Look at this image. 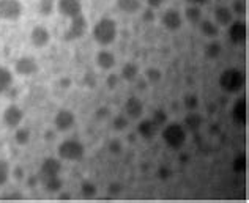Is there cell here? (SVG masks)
I'll return each instance as SVG.
<instances>
[{
  "instance_id": "31",
  "label": "cell",
  "mask_w": 249,
  "mask_h": 203,
  "mask_svg": "<svg viewBox=\"0 0 249 203\" xmlns=\"http://www.w3.org/2000/svg\"><path fill=\"white\" fill-rule=\"evenodd\" d=\"M150 120H152L158 128H161V126H164V124L167 123V114L162 109H156Z\"/></svg>"
},
{
  "instance_id": "36",
  "label": "cell",
  "mask_w": 249,
  "mask_h": 203,
  "mask_svg": "<svg viewBox=\"0 0 249 203\" xmlns=\"http://www.w3.org/2000/svg\"><path fill=\"white\" fill-rule=\"evenodd\" d=\"M185 107L191 112V110H197L199 107V100L194 95H186L185 96Z\"/></svg>"
},
{
  "instance_id": "26",
  "label": "cell",
  "mask_w": 249,
  "mask_h": 203,
  "mask_svg": "<svg viewBox=\"0 0 249 203\" xmlns=\"http://www.w3.org/2000/svg\"><path fill=\"white\" fill-rule=\"evenodd\" d=\"M221 52H222V46L218 43V41H210L207 46H205V49H204V54L207 58H210V60H216L219 55H221Z\"/></svg>"
},
{
  "instance_id": "47",
  "label": "cell",
  "mask_w": 249,
  "mask_h": 203,
  "mask_svg": "<svg viewBox=\"0 0 249 203\" xmlns=\"http://www.w3.org/2000/svg\"><path fill=\"white\" fill-rule=\"evenodd\" d=\"M15 176H16L18 180H21L22 176H24V173H22V169H16V170H15Z\"/></svg>"
},
{
  "instance_id": "23",
  "label": "cell",
  "mask_w": 249,
  "mask_h": 203,
  "mask_svg": "<svg viewBox=\"0 0 249 203\" xmlns=\"http://www.w3.org/2000/svg\"><path fill=\"white\" fill-rule=\"evenodd\" d=\"M199 29H200L202 35L207 38H212V40L219 35V25H216V22H213V21H200Z\"/></svg>"
},
{
  "instance_id": "42",
  "label": "cell",
  "mask_w": 249,
  "mask_h": 203,
  "mask_svg": "<svg viewBox=\"0 0 249 203\" xmlns=\"http://www.w3.org/2000/svg\"><path fill=\"white\" fill-rule=\"evenodd\" d=\"M158 176L161 180H167L169 176H170V170L167 169V167H160V170H158Z\"/></svg>"
},
{
  "instance_id": "18",
  "label": "cell",
  "mask_w": 249,
  "mask_h": 203,
  "mask_svg": "<svg viewBox=\"0 0 249 203\" xmlns=\"http://www.w3.org/2000/svg\"><path fill=\"white\" fill-rule=\"evenodd\" d=\"M96 63L101 69H112L117 65V58L114 55V52L104 49L96 54Z\"/></svg>"
},
{
  "instance_id": "48",
  "label": "cell",
  "mask_w": 249,
  "mask_h": 203,
  "mask_svg": "<svg viewBox=\"0 0 249 203\" xmlns=\"http://www.w3.org/2000/svg\"><path fill=\"white\" fill-rule=\"evenodd\" d=\"M60 199H70V194H62Z\"/></svg>"
},
{
  "instance_id": "41",
  "label": "cell",
  "mask_w": 249,
  "mask_h": 203,
  "mask_svg": "<svg viewBox=\"0 0 249 203\" xmlns=\"http://www.w3.org/2000/svg\"><path fill=\"white\" fill-rule=\"evenodd\" d=\"M122 192V186L119 183H110L109 185V194L110 195H119Z\"/></svg>"
},
{
  "instance_id": "30",
  "label": "cell",
  "mask_w": 249,
  "mask_h": 203,
  "mask_svg": "<svg viewBox=\"0 0 249 203\" xmlns=\"http://www.w3.org/2000/svg\"><path fill=\"white\" fill-rule=\"evenodd\" d=\"M81 192L85 199H93L96 192H98V189L95 186V183H91V181H84L82 185H81Z\"/></svg>"
},
{
  "instance_id": "9",
  "label": "cell",
  "mask_w": 249,
  "mask_h": 203,
  "mask_svg": "<svg viewBox=\"0 0 249 203\" xmlns=\"http://www.w3.org/2000/svg\"><path fill=\"white\" fill-rule=\"evenodd\" d=\"M76 124V115L70 109H60L54 117V126L60 133H67Z\"/></svg>"
},
{
  "instance_id": "44",
  "label": "cell",
  "mask_w": 249,
  "mask_h": 203,
  "mask_svg": "<svg viewBox=\"0 0 249 203\" xmlns=\"http://www.w3.org/2000/svg\"><path fill=\"white\" fill-rule=\"evenodd\" d=\"M162 2H164V0H147V5L152 10H155V8H160V6L162 5Z\"/></svg>"
},
{
  "instance_id": "24",
  "label": "cell",
  "mask_w": 249,
  "mask_h": 203,
  "mask_svg": "<svg viewBox=\"0 0 249 203\" xmlns=\"http://www.w3.org/2000/svg\"><path fill=\"white\" fill-rule=\"evenodd\" d=\"M122 77L128 82H134L139 77V65L134 62H128L122 68Z\"/></svg>"
},
{
  "instance_id": "19",
  "label": "cell",
  "mask_w": 249,
  "mask_h": 203,
  "mask_svg": "<svg viewBox=\"0 0 249 203\" xmlns=\"http://www.w3.org/2000/svg\"><path fill=\"white\" fill-rule=\"evenodd\" d=\"M137 133H139V135L143 137V139L150 140L156 135V133H158V126H156L150 118L142 120L139 124H137Z\"/></svg>"
},
{
  "instance_id": "5",
  "label": "cell",
  "mask_w": 249,
  "mask_h": 203,
  "mask_svg": "<svg viewBox=\"0 0 249 203\" xmlns=\"http://www.w3.org/2000/svg\"><path fill=\"white\" fill-rule=\"evenodd\" d=\"M70 27L68 30L63 34V40L65 41H76V40H81V38L87 34L89 30V22L85 19L84 15H79L73 19H70Z\"/></svg>"
},
{
  "instance_id": "38",
  "label": "cell",
  "mask_w": 249,
  "mask_h": 203,
  "mask_svg": "<svg viewBox=\"0 0 249 203\" xmlns=\"http://www.w3.org/2000/svg\"><path fill=\"white\" fill-rule=\"evenodd\" d=\"M109 152H110V154H122V152H123V147H122V143H120V140H112L109 143Z\"/></svg>"
},
{
  "instance_id": "12",
  "label": "cell",
  "mask_w": 249,
  "mask_h": 203,
  "mask_svg": "<svg viewBox=\"0 0 249 203\" xmlns=\"http://www.w3.org/2000/svg\"><path fill=\"white\" fill-rule=\"evenodd\" d=\"M62 172V162L55 158H46L40 166V173H38V181L49 178V176L60 175Z\"/></svg>"
},
{
  "instance_id": "10",
  "label": "cell",
  "mask_w": 249,
  "mask_h": 203,
  "mask_svg": "<svg viewBox=\"0 0 249 203\" xmlns=\"http://www.w3.org/2000/svg\"><path fill=\"white\" fill-rule=\"evenodd\" d=\"M38 63L34 57H27L24 55L21 58H18L16 63H15V73L22 76V77H30L38 73Z\"/></svg>"
},
{
  "instance_id": "11",
  "label": "cell",
  "mask_w": 249,
  "mask_h": 203,
  "mask_svg": "<svg viewBox=\"0 0 249 203\" xmlns=\"http://www.w3.org/2000/svg\"><path fill=\"white\" fill-rule=\"evenodd\" d=\"M227 35L229 40L233 44H243L248 38V27L243 21H232L227 25Z\"/></svg>"
},
{
  "instance_id": "14",
  "label": "cell",
  "mask_w": 249,
  "mask_h": 203,
  "mask_svg": "<svg viewBox=\"0 0 249 203\" xmlns=\"http://www.w3.org/2000/svg\"><path fill=\"white\" fill-rule=\"evenodd\" d=\"M161 22H162V27H164V29L170 30V32H175V30L181 29L183 17H181V15L177 10L169 8V10L164 11V15H162Z\"/></svg>"
},
{
  "instance_id": "17",
  "label": "cell",
  "mask_w": 249,
  "mask_h": 203,
  "mask_svg": "<svg viewBox=\"0 0 249 203\" xmlns=\"http://www.w3.org/2000/svg\"><path fill=\"white\" fill-rule=\"evenodd\" d=\"M233 21V13L229 6H218L214 10V22L219 27H227Z\"/></svg>"
},
{
  "instance_id": "34",
  "label": "cell",
  "mask_w": 249,
  "mask_h": 203,
  "mask_svg": "<svg viewBox=\"0 0 249 203\" xmlns=\"http://www.w3.org/2000/svg\"><path fill=\"white\" fill-rule=\"evenodd\" d=\"M10 178V164L8 161L0 159V186H3Z\"/></svg>"
},
{
  "instance_id": "2",
  "label": "cell",
  "mask_w": 249,
  "mask_h": 203,
  "mask_svg": "<svg viewBox=\"0 0 249 203\" xmlns=\"http://www.w3.org/2000/svg\"><path fill=\"white\" fill-rule=\"evenodd\" d=\"M117 34H119V29H117V22L110 17H103L100 19L95 25L93 30H91V35H93V40L101 44V46H109L115 41Z\"/></svg>"
},
{
  "instance_id": "22",
  "label": "cell",
  "mask_w": 249,
  "mask_h": 203,
  "mask_svg": "<svg viewBox=\"0 0 249 203\" xmlns=\"http://www.w3.org/2000/svg\"><path fill=\"white\" fill-rule=\"evenodd\" d=\"M117 6L124 15H136L141 11V0H117Z\"/></svg>"
},
{
  "instance_id": "15",
  "label": "cell",
  "mask_w": 249,
  "mask_h": 203,
  "mask_svg": "<svg viewBox=\"0 0 249 203\" xmlns=\"http://www.w3.org/2000/svg\"><path fill=\"white\" fill-rule=\"evenodd\" d=\"M232 118L233 121L240 124V126H245L246 120H248V104H246V98H238L235 101L233 107H232Z\"/></svg>"
},
{
  "instance_id": "45",
  "label": "cell",
  "mask_w": 249,
  "mask_h": 203,
  "mask_svg": "<svg viewBox=\"0 0 249 203\" xmlns=\"http://www.w3.org/2000/svg\"><path fill=\"white\" fill-rule=\"evenodd\" d=\"M186 2H189V3H191V5H199V6H202V5L208 3L210 0H186Z\"/></svg>"
},
{
  "instance_id": "16",
  "label": "cell",
  "mask_w": 249,
  "mask_h": 203,
  "mask_svg": "<svg viewBox=\"0 0 249 203\" xmlns=\"http://www.w3.org/2000/svg\"><path fill=\"white\" fill-rule=\"evenodd\" d=\"M124 115L128 118H141L143 115V104L139 98L136 96H131L124 102Z\"/></svg>"
},
{
  "instance_id": "37",
  "label": "cell",
  "mask_w": 249,
  "mask_h": 203,
  "mask_svg": "<svg viewBox=\"0 0 249 203\" xmlns=\"http://www.w3.org/2000/svg\"><path fill=\"white\" fill-rule=\"evenodd\" d=\"M232 13H235V15H240V16L246 15V3L243 2V0H235L233 6H232Z\"/></svg>"
},
{
  "instance_id": "1",
  "label": "cell",
  "mask_w": 249,
  "mask_h": 203,
  "mask_svg": "<svg viewBox=\"0 0 249 203\" xmlns=\"http://www.w3.org/2000/svg\"><path fill=\"white\" fill-rule=\"evenodd\" d=\"M218 84L222 91L226 93H238L245 88L246 85V76L238 68H227L219 74Z\"/></svg>"
},
{
  "instance_id": "39",
  "label": "cell",
  "mask_w": 249,
  "mask_h": 203,
  "mask_svg": "<svg viewBox=\"0 0 249 203\" xmlns=\"http://www.w3.org/2000/svg\"><path fill=\"white\" fill-rule=\"evenodd\" d=\"M106 85L109 90H114L117 85H119V76L117 74H109L107 79H106Z\"/></svg>"
},
{
  "instance_id": "13",
  "label": "cell",
  "mask_w": 249,
  "mask_h": 203,
  "mask_svg": "<svg viewBox=\"0 0 249 203\" xmlns=\"http://www.w3.org/2000/svg\"><path fill=\"white\" fill-rule=\"evenodd\" d=\"M30 41L38 49L46 48L51 43V34L44 25H35L30 32Z\"/></svg>"
},
{
  "instance_id": "6",
  "label": "cell",
  "mask_w": 249,
  "mask_h": 203,
  "mask_svg": "<svg viewBox=\"0 0 249 203\" xmlns=\"http://www.w3.org/2000/svg\"><path fill=\"white\" fill-rule=\"evenodd\" d=\"M22 13L21 0H0V21H18Z\"/></svg>"
},
{
  "instance_id": "27",
  "label": "cell",
  "mask_w": 249,
  "mask_h": 203,
  "mask_svg": "<svg viewBox=\"0 0 249 203\" xmlns=\"http://www.w3.org/2000/svg\"><path fill=\"white\" fill-rule=\"evenodd\" d=\"M185 16L191 24H199L202 21V10L199 5H191L185 10Z\"/></svg>"
},
{
  "instance_id": "7",
  "label": "cell",
  "mask_w": 249,
  "mask_h": 203,
  "mask_svg": "<svg viewBox=\"0 0 249 203\" xmlns=\"http://www.w3.org/2000/svg\"><path fill=\"white\" fill-rule=\"evenodd\" d=\"M2 118L6 128L16 129L21 126V123L24 121V110L19 106H16V104H10V106L5 107Z\"/></svg>"
},
{
  "instance_id": "3",
  "label": "cell",
  "mask_w": 249,
  "mask_h": 203,
  "mask_svg": "<svg viewBox=\"0 0 249 203\" xmlns=\"http://www.w3.org/2000/svg\"><path fill=\"white\" fill-rule=\"evenodd\" d=\"M162 140H164L170 148L178 150L185 145L186 142V129L180 123H166L162 129Z\"/></svg>"
},
{
  "instance_id": "29",
  "label": "cell",
  "mask_w": 249,
  "mask_h": 203,
  "mask_svg": "<svg viewBox=\"0 0 249 203\" xmlns=\"http://www.w3.org/2000/svg\"><path fill=\"white\" fill-rule=\"evenodd\" d=\"M55 8V0H38V13L41 16H51Z\"/></svg>"
},
{
  "instance_id": "4",
  "label": "cell",
  "mask_w": 249,
  "mask_h": 203,
  "mask_svg": "<svg viewBox=\"0 0 249 203\" xmlns=\"http://www.w3.org/2000/svg\"><path fill=\"white\" fill-rule=\"evenodd\" d=\"M58 156L65 161H81L85 154V147L82 145V142L76 139H68L63 140L58 145Z\"/></svg>"
},
{
  "instance_id": "35",
  "label": "cell",
  "mask_w": 249,
  "mask_h": 203,
  "mask_svg": "<svg viewBox=\"0 0 249 203\" xmlns=\"http://www.w3.org/2000/svg\"><path fill=\"white\" fill-rule=\"evenodd\" d=\"M233 170L235 172H238V173H243L245 170H246V156L245 154H238L237 158H235L233 161Z\"/></svg>"
},
{
  "instance_id": "33",
  "label": "cell",
  "mask_w": 249,
  "mask_h": 203,
  "mask_svg": "<svg viewBox=\"0 0 249 203\" xmlns=\"http://www.w3.org/2000/svg\"><path fill=\"white\" fill-rule=\"evenodd\" d=\"M145 79L150 84H158L162 79V73L158 68H148L145 71Z\"/></svg>"
},
{
  "instance_id": "40",
  "label": "cell",
  "mask_w": 249,
  "mask_h": 203,
  "mask_svg": "<svg viewBox=\"0 0 249 203\" xmlns=\"http://www.w3.org/2000/svg\"><path fill=\"white\" fill-rule=\"evenodd\" d=\"M109 109L107 107H100V109H98L96 110V118L98 120H106L107 118V117H109Z\"/></svg>"
},
{
  "instance_id": "8",
  "label": "cell",
  "mask_w": 249,
  "mask_h": 203,
  "mask_svg": "<svg viewBox=\"0 0 249 203\" xmlns=\"http://www.w3.org/2000/svg\"><path fill=\"white\" fill-rule=\"evenodd\" d=\"M82 10L81 0H57V11L67 19H73L82 15Z\"/></svg>"
},
{
  "instance_id": "32",
  "label": "cell",
  "mask_w": 249,
  "mask_h": 203,
  "mask_svg": "<svg viewBox=\"0 0 249 203\" xmlns=\"http://www.w3.org/2000/svg\"><path fill=\"white\" fill-rule=\"evenodd\" d=\"M112 126H114L115 131H124L129 126V118L124 114L117 115L114 118V121H112Z\"/></svg>"
},
{
  "instance_id": "21",
  "label": "cell",
  "mask_w": 249,
  "mask_h": 203,
  "mask_svg": "<svg viewBox=\"0 0 249 203\" xmlns=\"http://www.w3.org/2000/svg\"><path fill=\"white\" fill-rule=\"evenodd\" d=\"M40 183L48 192H58V191H62V189H63V180L60 178V175L49 176V178L40 180Z\"/></svg>"
},
{
  "instance_id": "20",
  "label": "cell",
  "mask_w": 249,
  "mask_h": 203,
  "mask_svg": "<svg viewBox=\"0 0 249 203\" xmlns=\"http://www.w3.org/2000/svg\"><path fill=\"white\" fill-rule=\"evenodd\" d=\"M202 124H204V117L196 112V110H191V112L185 117V129H189L191 133L199 131L202 128Z\"/></svg>"
},
{
  "instance_id": "46",
  "label": "cell",
  "mask_w": 249,
  "mask_h": 203,
  "mask_svg": "<svg viewBox=\"0 0 249 203\" xmlns=\"http://www.w3.org/2000/svg\"><path fill=\"white\" fill-rule=\"evenodd\" d=\"M70 85H71V79H70V77H67V79H62V81H60V87H62V88H68Z\"/></svg>"
},
{
  "instance_id": "25",
  "label": "cell",
  "mask_w": 249,
  "mask_h": 203,
  "mask_svg": "<svg viewBox=\"0 0 249 203\" xmlns=\"http://www.w3.org/2000/svg\"><path fill=\"white\" fill-rule=\"evenodd\" d=\"M13 85V73L5 67H0V95L6 93Z\"/></svg>"
},
{
  "instance_id": "43",
  "label": "cell",
  "mask_w": 249,
  "mask_h": 203,
  "mask_svg": "<svg viewBox=\"0 0 249 203\" xmlns=\"http://www.w3.org/2000/svg\"><path fill=\"white\" fill-rule=\"evenodd\" d=\"M142 16H143V19H145L147 22H153L155 21V13L152 11V8L147 10V11H143Z\"/></svg>"
},
{
  "instance_id": "28",
  "label": "cell",
  "mask_w": 249,
  "mask_h": 203,
  "mask_svg": "<svg viewBox=\"0 0 249 203\" xmlns=\"http://www.w3.org/2000/svg\"><path fill=\"white\" fill-rule=\"evenodd\" d=\"M30 131L27 128H16V133H15V142L18 143V145H29L30 143Z\"/></svg>"
}]
</instances>
